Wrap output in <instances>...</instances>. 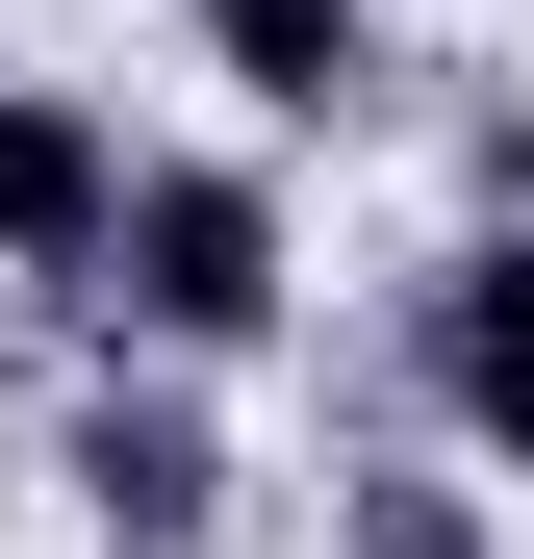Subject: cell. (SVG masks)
Segmentation results:
<instances>
[{"instance_id":"6da1fadb","label":"cell","mask_w":534,"mask_h":559,"mask_svg":"<svg viewBox=\"0 0 534 559\" xmlns=\"http://www.w3.org/2000/svg\"><path fill=\"white\" fill-rule=\"evenodd\" d=\"M281 306H306V254H281V178L254 153H128V204H103V280H76V331L103 356H281Z\"/></svg>"},{"instance_id":"7a4b0ae2","label":"cell","mask_w":534,"mask_h":559,"mask_svg":"<svg viewBox=\"0 0 534 559\" xmlns=\"http://www.w3.org/2000/svg\"><path fill=\"white\" fill-rule=\"evenodd\" d=\"M51 484H76V534H103V559H204V534H229V432H204L178 356H103L76 432H51Z\"/></svg>"},{"instance_id":"3957f363","label":"cell","mask_w":534,"mask_h":559,"mask_svg":"<svg viewBox=\"0 0 534 559\" xmlns=\"http://www.w3.org/2000/svg\"><path fill=\"white\" fill-rule=\"evenodd\" d=\"M407 382H432V432L484 484H534V229H459L407 280Z\"/></svg>"},{"instance_id":"277c9868","label":"cell","mask_w":534,"mask_h":559,"mask_svg":"<svg viewBox=\"0 0 534 559\" xmlns=\"http://www.w3.org/2000/svg\"><path fill=\"white\" fill-rule=\"evenodd\" d=\"M103 204H128V128L76 103V76H0V280H103Z\"/></svg>"},{"instance_id":"5b68a950","label":"cell","mask_w":534,"mask_h":559,"mask_svg":"<svg viewBox=\"0 0 534 559\" xmlns=\"http://www.w3.org/2000/svg\"><path fill=\"white\" fill-rule=\"evenodd\" d=\"M178 26H204V76L254 128H356L382 103V0H178Z\"/></svg>"},{"instance_id":"8992f818","label":"cell","mask_w":534,"mask_h":559,"mask_svg":"<svg viewBox=\"0 0 534 559\" xmlns=\"http://www.w3.org/2000/svg\"><path fill=\"white\" fill-rule=\"evenodd\" d=\"M331 559H534L509 484H459V457H331Z\"/></svg>"},{"instance_id":"52a82bcc","label":"cell","mask_w":534,"mask_h":559,"mask_svg":"<svg viewBox=\"0 0 534 559\" xmlns=\"http://www.w3.org/2000/svg\"><path fill=\"white\" fill-rule=\"evenodd\" d=\"M459 178H484V229H534V103H484V128H459Z\"/></svg>"}]
</instances>
